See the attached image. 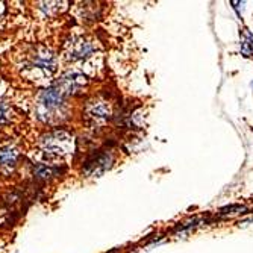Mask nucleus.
Listing matches in <instances>:
<instances>
[{
    "mask_svg": "<svg viewBox=\"0 0 253 253\" xmlns=\"http://www.w3.org/2000/svg\"><path fill=\"white\" fill-rule=\"evenodd\" d=\"M35 116L44 123L61 122L65 116V96L55 86L41 91L35 103Z\"/></svg>",
    "mask_w": 253,
    "mask_h": 253,
    "instance_id": "1",
    "label": "nucleus"
},
{
    "mask_svg": "<svg viewBox=\"0 0 253 253\" xmlns=\"http://www.w3.org/2000/svg\"><path fill=\"white\" fill-rule=\"evenodd\" d=\"M86 116H88V119L93 123L103 125L109 119V116H111V109H109V106L105 105V102H97V103L94 102L93 105L88 106Z\"/></svg>",
    "mask_w": 253,
    "mask_h": 253,
    "instance_id": "7",
    "label": "nucleus"
},
{
    "mask_svg": "<svg viewBox=\"0 0 253 253\" xmlns=\"http://www.w3.org/2000/svg\"><path fill=\"white\" fill-rule=\"evenodd\" d=\"M94 50V45L89 41H85L82 38L73 40V42L68 44L67 49V59L70 61H79V59H85L88 58Z\"/></svg>",
    "mask_w": 253,
    "mask_h": 253,
    "instance_id": "6",
    "label": "nucleus"
},
{
    "mask_svg": "<svg viewBox=\"0 0 253 253\" xmlns=\"http://www.w3.org/2000/svg\"><path fill=\"white\" fill-rule=\"evenodd\" d=\"M56 56L53 55L52 50L45 49V47H38L35 53L31 56L29 68H40V70L45 72L47 75H52L56 72Z\"/></svg>",
    "mask_w": 253,
    "mask_h": 253,
    "instance_id": "3",
    "label": "nucleus"
},
{
    "mask_svg": "<svg viewBox=\"0 0 253 253\" xmlns=\"http://www.w3.org/2000/svg\"><path fill=\"white\" fill-rule=\"evenodd\" d=\"M86 84V78L78 72H68L64 76H61L55 82V88L59 91L61 94L68 96V94H75L81 88H84Z\"/></svg>",
    "mask_w": 253,
    "mask_h": 253,
    "instance_id": "2",
    "label": "nucleus"
},
{
    "mask_svg": "<svg viewBox=\"0 0 253 253\" xmlns=\"http://www.w3.org/2000/svg\"><path fill=\"white\" fill-rule=\"evenodd\" d=\"M70 140V135H67L65 132H53L44 140V147L50 153H59V150L61 153H68V149L72 146Z\"/></svg>",
    "mask_w": 253,
    "mask_h": 253,
    "instance_id": "5",
    "label": "nucleus"
},
{
    "mask_svg": "<svg viewBox=\"0 0 253 253\" xmlns=\"http://www.w3.org/2000/svg\"><path fill=\"white\" fill-rule=\"evenodd\" d=\"M62 3L59 2H49V3H40V9L44 11V14H47V15H55L58 12H61L64 8H61Z\"/></svg>",
    "mask_w": 253,
    "mask_h": 253,
    "instance_id": "9",
    "label": "nucleus"
},
{
    "mask_svg": "<svg viewBox=\"0 0 253 253\" xmlns=\"http://www.w3.org/2000/svg\"><path fill=\"white\" fill-rule=\"evenodd\" d=\"M112 163H114V156L109 152L97 153L96 156L89 158L86 161L84 171L89 176H99V174L105 173L106 170H109Z\"/></svg>",
    "mask_w": 253,
    "mask_h": 253,
    "instance_id": "4",
    "label": "nucleus"
},
{
    "mask_svg": "<svg viewBox=\"0 0 253 253\" xmlns=\"http://www.w3.org/2000/svg\"><path fill=\"white\" fill-rule=\"evenodd\" d=\"M8 123V119H6V108L5 105L0 102V125H5Z\"/></svg>",
    "mask_w": 253,
    "mask_h": 253,
    "instance_id": "10",
    "label": "nucleus"
},
{
    "mask_svg": "<svg viewBox=\"0 0 253 253\" xmlns=\"http://www.w3.org/2000/svg\"><path fill=\"white\" fill-rule=\"evenodd\" d=\"M18 159V152L12 147H5L0 149V169L5 171H11L17 166Z\"/></svg>",
    "mask_w": 253,
    "mask_h": 253,
    "instance_id": "8",
    "label": "nucleus"
}]
</instances>
